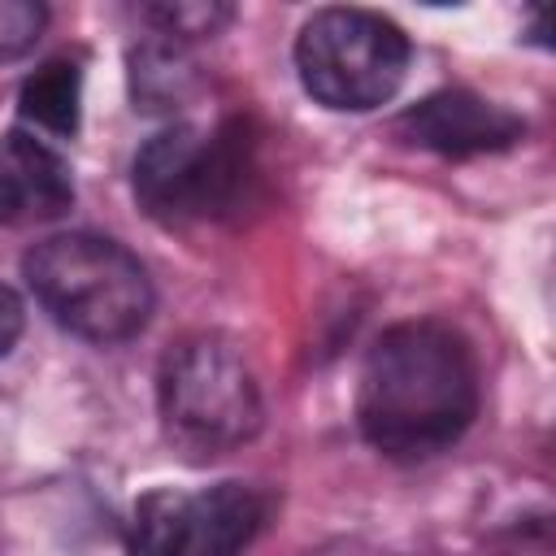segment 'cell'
Instances as JSON below:
<instances>
[{
  "label": "cell",
  "mask_w": 556,
  "mask_h": 556,
  "mask_svg": "<svg viewBox=\"0 0 556 556\" xmlns=\"http://www.w3.org/2000/svg\"><path fill=\"white\" fill-rule=\"evenodd\" d=\"M48 13L43 4H30V0H0V61H13V56H26L43 30Z\"/></svg>",
  "instance_id": "cell-12"
},
{
  "label": "cell",
  "mask_w": 556,
  "mask_h": 556,
  "mask_svg": "<svg viewBox=\"0 0 556 556\" xmlns=\"http://www.w3.org/2000/svg\"><path fill=\"white\" fill-rule=\"evenodd\" d=\"M17 334H22V304L9 287H0V356L13 348Z\"/></svg>",
  "instance_id": "cell-13"
},
{
  "label": "cell",
  "mask_w": 556,
  "mask_h": 556,
  "mask_svg": "<svg viewBox=\"0 0 556 556\" xmlns=\"http://www.w3.org/2000/svg\"><path fill=\"white\" fill-rule=\"evenodd\" d=\"M243 178L248 156L235 130L208 135L195 126H169L135 156V195L165 226L208 222L226 213L239 200Z\"/></svg>",
  "instance_id": "cell-5"
},
{
  "label": "cell",
  "mask_w": 556,
  "mask_h": 556,
  "mask_svg": "<svg viewBox=\"0 0 556 556\" xmlns=\"http://www.w3.org/2000/svg\"><path fill=\"white\" fill-rule=\"evenodd\" d=\"M400 130L443 156H473V152H495L521 139V122L469 91H439L430 100H421L417 109H408L400 117Z\"/></svg>",
  "instance_id": "cell-8"
},
{
  "label": "cell",
  "mask_w": 556,
  "mask_h": 556,
  "mask_svg": "<svg viewBox=\"0 0 556 556\" xmlns=\"http://www.w3.org/2000/svg\"><path fill=\"white\" fill-rule=\"evenodd\" d=\"M70 204L74 178L65 156L30 130H9L0 139V226H39Z\"/></svg>",
  "instance_id": "cell-7"
},
{
  "label": "cell",
  "mask_w": 556,
  "mask_h": 556,
  "mask_svg": "<svg viewBox=\"0 0 556 556\" xmlns=\"http://www.w3.org/2000/svg\"><path fill=\"white\" fill-rule=\"evenodd\" d=\"M478 413V361L439 321L391 326L365 356L356 421L365 439L400 460L452 447Z\"/></svg>",
  "instance_id": "cell-1"
},
{
  "label": "cell",
  "mask_w": 556,
  "mask_h": 556,
  "mask_svg": "<svg viewBox=\"0 0 556 556\" xmlns=\"http://www.w3.org/2000/svg\"><path fill=\"white\" fill-rule=\"evenodd\" d=\"M161 421L178 452L222 456L261 426V391L243 352L222 334L182 339L161 365Z\"/></svg>",
  "instance_id": "cell-3"
},
{
  "label": "cell",
  "mask_w": 556,
  "mask_h": 556,
  "mask_svg": "<svg viewBox=\"0 0 556 556\" xmlns=\"http://www.w3.org/2000/svg\"><path fill=\"white\" fill-rule=\"evenodd\" d=\"M295 70L304 91L339 113H365L395 96L408 70V39L365 9H321L300 26Z\"/></svg>",
  "instance_id": "cell-4"
},
{
  "label": "cell",
  "mask_w": 556,
  "mask_h": 556,
  "mask_svg": "<svg viewBox=\"0 0 556 556\" xmlns=\"http://www.w3.org/2000/svg\"><path fill=\"white\" fill-rule=\"evenodd\" d=\"M187 70L174 56L169 43H148L143 52H135V100H143L148 109H165L174 100L187 96Z\"/></svg>",
  "instance_id": "cell-10"
},
{
  "label": "cell",
  "mask_w": 556,
  "mask_h": 556,
  "mask_svg": "<svg viewBox=\"0 0 556 556\" xmlns=\"http://www.w3.org/2000/svg\"><path fill=\"white\" fill-rule=\"evenodd\" d=\"M17 113L22 122H30L43 135L70 139L78 130V113H83V74L74 61H48L39 65L17 96Z\"/></svg>",
  "instance_id": "cell-9"
},
{
  "label": "cell",
  "mask_w": 556,
  "mask_h": 556,
  "mask_svg": "<svg viewBox=\"0 0 556 556\" xmlns=\"http://www.w3.org/2000/svg\"><path fill=\"white\" fill-rule=\"evenodd\" d=\"M261 517L265 504L243 482L208 491H152L135 508L126 556H239Z\"/></svg>",
  "instance_id": "cell-6"
},
{
  "label": "cell",
  "mask_w": 556,
  "mask_h": 556,
  "mask_svg": "<svg viewBox=\"0 0 556 556\" xmlns=\"http://www.w3.org/2000/svg\"><path fill=\"white\" fill-rule=\"evenodd\" d=\"M22 269L48 317L87 343H122L152 313L148 269L104 235H52L26 252Z\"/></svg>",
  "instance_id": "cell-2"
},
{
  "label": "cell",
  "mask_w": 556,
  "mask_h": 556,
  "mask_svg": "<svg viewBox=\"0 0 556 556\" xmlns=\"http://www.w3.org/2000/svg\"><path fill=\"white\" fill-rule=\"evenodd\" d=\"M230 17V9L222 4H152L143 9V22L156 26V35H213L222 22Z\"/></svg>",
  "instance_id": "cell-11"
}]
</instances>
